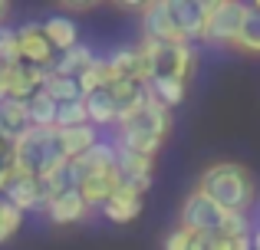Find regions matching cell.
Listing matches in <instances>:
<instances>
[{
  "label": "cell",
  "mask_w": 260,
  "mask_h": 250,
  "mask_svg": "<svg viewBox=\"0 0 260 250\" xmlns=\"http://www.w3.org/2000/svg\"><path fill=\"white\" fill-rule=\"evenodd\" d=\"M43 33H46V40L53 43V50H56V53H70L73 46H79V26H76V20L63 17V13L46 17L43 20Z\"/></svg>",
  "instance_id": "cell-18"
},
{
  "label": "cell",
  "mask_w": 260,
  "mask_h": 250,
  "mask_svg": "<svg viewBox=\"0 0 260 250\" xmlns=\"http://www.w3.org/2000/svg\"><path fill=\"white\" fill-rule=\"evenodd\" d=\"M115 145H119V141H115ZM119 174H122V185H128V188L145 194L155 181V158L119 145Z\"/></svg>",
  "instance_id": "cell-10"
},
{
  "label": "cell",
  "mask_w": 260,
  "mask_h": 250,
  "mask_svg": "<svg viewBox=\"0 0 260 250\" xmlns=\"http://www.w3.org/2000/svg\"><path fill=\"white\" fill-rule=\"evenodd\" d=\"M224 218H228V211H221L208 194L194 188V191H188L184 201H181L178 227H184V231H191V234H208V237H211V234L221 231Z\"/></svg>",
  "instance_id": "cell-5"
},
{
  "label": "cell",
  "mask_w": 260,
  "mask_h": 250,
  "mask_svg": "<svg viewBox=\"0 0 260 250\" xmlns=\"http://www.w3.org/2000/svg\"><path fill=\"white\" fill-rule=\"evenodd\" d=\"M56 138H59V148H63L66 161H76V158H83L89 148L99 145L102 132L95 125H76V128H56Z\"/></svg>",
  "instance_id": "cell-16"
},
{
  "label": "cell",
  "mask_w": 260,
  "mask_h": 250,
  "mask_svg": "<svg viewBox=\"0 0 260 250\" xmlns=\"http://www.w3.org/2000/svg\"><path fill=\"white\" fill-rule=\"evenodd\" d=\"M247 13L250 4H241V0H204V43L234 46Z\"/></svg>",
  "instance_id": "cell-4"
},
{
  "label": "cell",
  "mask_w": 260,
  "mask_h": 250,
  "mask_svg": "<svg viewBox=\"0 0 260 250\" xmlns=\"http://www.w3.org/2000/svg\"><path fill=\"white\" fill-rule=\"evenodd\" d=\"M10 158H13V141L0 135V165H4V161H10Z\"/></svg>",
  "instance_id": "cell-31"
},
{
  "label": "cell",
  "mask_w": 260,
  "mask_h": 250,
  "mask_svg": "<svg viewBox=\"0 0 260 250\" xmlns=\"http://www.w3.org/2000/svg\"><path fill=\"white\" fill-rule=\"evenodd\" d=\"M10 181H13V165H10V161H4V165H0V194L7 191Z\"/></svg>",
  "instance_id": "cell-30"
},
{
  "label": "cell",
  "mask_w": 260,
  "mask_h": 250,
  "mask_svg": "<svg viewBox=\"0 0 260 250\" xmlns=\"http://www.w3.org/2000/svg\"><path fill=\"white\" fill-rule=\"evenodd\" d=\"M142 207H145V194L135 191V188H128V185H122L119 191L102 204V218L112 221V224H132V221L142 214Z\"/></svg>",
  "instance_id": "cell-14"
},
{
  "label": "cell",
  "mask_w": 260,
  "mask_h": 250,
  "mask_svg": "<svg viewBox=\"0 0 260 250\" xmlns=\"http://www.w3.org/2000/svg\"><path fill=\"white\" fill-rule=\"evenodd\" d=\"M4 198L10 201L13 207L20 211H46V191H43V181L33 178V174H13V181L7 185Z\"/></svg>",
  "instance_id": "cell-12"
},
{
  "label": "cell",
  "mask_w": 260,
  "mask_h": 250,
  "mask_svg": "<svg viewBox=\"0 0 260 250\" xmlns=\"http://www.w3.org/2000/svg\"><path fill=\"white\" fill-rule=\"evenodd\" d=\"M76 125H89L86 99H76V102H63V105L56 109V128H76Z\"/></svg>",
  "instance_id": "cell-27"
},
{
  "label": "cell",
  "mask_w": 260,
  "mask_h": 250,
  "mask_svg": "<svg viewBox=\"0 0 260 250\" xmlns=\"http://www.w3.org/2000/svg\"><path fill=\"white\" fill-rule=\"evenodd\" d=\"M198 69V46L194 43H158L155 46V76H172L188 83Z\"/></svg>",
  "instance_id": "cell-6"
},
{
  "label": "cell",
  "mask_w": 260,
  "mask_h": 250,
  "mask_svg": "<svg viewBox=\"0 0 260 250\" xmlns=\"http://www.w3.org/2000/svg\"><path fill=\"white\" fill-rule=\"evenodd\" d=\"M30 125V109L20 99H0V135L10 141H17Z\"/></svg>",
  "instance_id": "cell-17"
},
{
  "label": "cell",
  "mask_w": 260,
  "mask_h": 250,
  "mask_svg": "<svg viewBox=\"0 0 260 250\" xmlns=\"http://www.w3.org/2000/svg\"><path fill=\"white\" fill-rule=\"evenodd\" d=\"M66 10H73V13H86V10H92V4H66Z\"/></svg>",
  "instance_id": "cell-32"
},
{
  "label": "cell",
  "mask_w": 260,
  "mask_h": 250,
  "mask_svg": "<svg viewBox=\"0 0 260 250\" xmlns=\"http://www.w3.org/2000/svg\"><path fill=\"white\" fill-rule=\"evenodd\" d=\"M234 50L247 53V56H260V13L254 7H250L247 20H244V30H241V37H237Z\"/></svg>",
  "instance_id": "cell-25"
},
{
  "label": "cell",
  "mask_w": 260,
  "mask_h": 250,
  "mask_svg": "<svg viewBox=\"0 0 260 250\" xmlns=\"http://www.w3.org/2000/svg\"><path fill=\"white\" fill-rule=\"evenodd\" d=\"M13 174H33V178H46L56 168L66 165V155L59 148L56 128H26L17 141H13Z\"/></svg>",
  "instance_id": "cell-3"
},
{
  "label": "cell",
  "mask_w": 260,
  "mask_h": 250,
  "mask_svg": "<svg viewBox=\"0 0 260 250\" xmlns=\"http://www.w3.org/2000/svg\"><path fill=\"white\" fill-rule=\"evenodd\" d=\"M76 83H79V92H83V99H86V96H92V92L109 89L115 79H112V69H109L106 56H95V59H92V66H89L86 73H79Z\"/></svg>",
  "instance_id": "cell-22"
},
{
  "label": "cell",
  "mask_w": 260,
  "mask_h": 250,
  "mask_svg": "<svg viewBox=\"0 0 260 250\" xmlns=\"http://www.w3.org/2000/svg\"><path fill=\"white\" fill-rule=\"evenodd\" d=\"M168 10L184 43H204V0H168Z\"/></svg>",
  "instance_id": "cell-11"
},
{
  "label": "cell",
  "mask_w": 260,
  "mask_h": 250,
  "mask_svg": "<svg viewBox=\"0 0 260 250\" xmlns=\"http://www.w3.org/2000/svg\"><path fill=\"white\" fill-rule=\"evenodd\" d=\"M43 92H46V96H50L56 105L83 99V92H79V83H76V79H70V76H56V73H50V76H46Z\"/></svg>",
  "instance_id": "cell-24"
},
{
  "label": "cell",
  "mask_w": 260,
  "mask_h": 250,
  "mask_svg": "<svg viewBox=\"0 0 260 250\" xmlns=\"http://www.w3.org/2000/svg\"><path fill=\"white\" fill-rule=\"evenodd\" d=\"M172 128H175L172 109H165L155 96H148L145 109H142L139 116L119 122V135H115V141H119L122 148H132V152H139V155H152V158H155V155L165 148Z\"/></svg>",
  "instance_id": "cell-2"
},
{
  "label": "cell",
  "mask_w": 260,
  "mask_h": 250,
  "mask_svg": "<svg viewBox=\"0 0 260 250\" xmlns=\"http://www.w3.org/2000/svg\"><path fill=\"white\" fill-rule=\"evenodd\" d=\"M191 237L194 234L184 231V227H172L165 234V240H161V250H191Z\"/></svg>",
  "instance_id": "cell-29"
},
{
  "label": "cell",
  "mask_w": 260,
  "mask_h": 250,
  "mask_svg": "<svg viewBox=\"0 0 260 250\" xmlns=\"http://www.w3.org/2000/svg\"><path fill=\"white\" fill-rule=\"evenodd\" d=\"M43 214L53 221V224L70 227V224H83V221L89 218V204L83 201V194L73 188V191L56 194V198L46 201V211H43Z\"/></svg>",
  "instance_id": "cell-15"
},
{
  "label": "cell",
  "mask_w": 260,
  "mask_h": 250,
  "mask_svg": "<svg viewBox=\"0 0 260 250\" xmlns=\"http://www.w3.org/2000/svg\"><path fill=\"white\" fill-rule=\"evenodd\" d=\"M20 227H23V211L13 207L7 198H0V244H7Z\"/></svg>",
  "instance_id": "cell-26"
},
{
  "label": "cell",
  "mask_w": 260,
  "mask_h": 250,
  "mask_svg": "<svg viewBox=\"0 0 260 250\" xmlns=\"http://www.w3.org/2000/svg\"><path fill=\"white\" fill-rule=\"evenodd\" d=\"M142 37L155 40V43H184L181 33L175 26V17L168 10V0H155V4H142Z\"/></svg>",
  "instance_id": "cell-9"
},
{
  "label": "cell",
  "mask_w": 260,
  "mask_h": 250,
  "mask_svg": "<svg viewBox=\"0 0 260 250\" xmlns=\"http://www.w3.org/2000/svg\"><path fill=\"white\" fill-rule=\"evenodd\" d=\"M148 96H155L165 109H178V105L188 99V83H181V79H172V76H155L152 83L145 86Z\"/></svg>",
  "instance_id": "cell-21"
},
{
  "label": "cell",
  "mask_w": 260,
  "mask_h": 250,
  "mask_svg": "<svg viewBox=\"0 0 260 250\" xmlns=\"http://www.w3.org/2000/svg\"><path fill=\"white\" fill-rule=\"evenodd\" d=\"M92 59H95V50H92V46H86V43H79V46H73L70 53H59V56H56V66H53L50 73L79 79V73H86L89 66H92Z\"/></svg>",
  "instance_id": "cell-20"
},
{
  "label": "cell",
  "mask_w": 260,
  "mask_h": 250,
  "mask_svg": "<svg viewBox=\"0 0 260 250\" xmlns=\"http://www.w3.org/2000/svg\"><path fill=\"white\" fill-rule=\"evenodd\" d=\"M17 40H20V63L37 66V69H46V73L56 66L59 53L53 50V43L46 40L43 23H23V26H17Z\"/></svg>",
  "instance_id": "cell-8"
},
{
  "label": "cell",
  "mask_w": 260,
  "mask_h": 250,
  "mask_svg": "<svg viewBox=\"0 0 260 250\" xmlns=\"http://www.w3.org/2000/svg\"><path fill=\"white\" fill-rule=\"evenodd\" d=\"M198 191H204L221 211L228 214H250L257 204V181L254 171L241 161H211L198 178Z\"/></svg>",
  "instance_id": "cell-1"
},
{
  "label": "cell",
  "mask_w": 260,
  "mask_h": 250,
  "mask_svg": "<svg viewBox=\"0 0 260 250\" xmlns=\"http://www.w3.org/2000/svg\"><path fill=\"white\" fill-rule=\"evenodd\" d=\"M119 188H122V174H119V168H109V171L83 174V178H79V188H76V191L83 194V201L89 204V211H92V207H99V211H102V204H106V201L112 198Z\"/></svg>",
  "instance_id": "cell-13"
},
{
  "label": "cell",
  "mask_w": 260,
  "mask_h": 250,
  "mask_svg": "<svg viewBox=\"0 0 260 250\" xmlns=\"http://www.w3.org/2000/svg\"><path fill=\"white\" fill-rule=\"evenodd\" d=\"M20 63V40L17 30L0 23V66H17Z\"/></svg>",
  "instance_id": "cell-28"
},
{
  "label": "cell",
  "mask_w": 260,
  "mask_h": 250,
  "mask_svg": "<svg viewBox=\"0 0 260 250\" xmlns=\"http://www.w3.org/2000/svg\"><path fill=\"white\" fill-rule=\"evenodd\" d=\"M7 13H10V7H7L4 0H0V23H7Z\"/></svg>",
  "instance_id": "cell-33"
},
{
  "label": "cell",
  "mask_w": 260,
  "mask_h": 250,
  "mask_svg": "<svg viewBox=\"0 0 260 250\" xmlns=\"http://www.w3.org/2000/svg\"><path fill=\"white\" fill-rule=\"evenodd\" d=\"M86 116H89V125H95L99 132H102V128H112V125L119 128V109H115L109 89L86 96Z\"/></svg>",
  "instance_id": "cell-19"
},
{
  "label": "cell",
  "mask_w": 260,
  "mask_h": 250,
  "mask_svg": "<svg viewBox=\"0 0 260 250\" xmlns=\"http://www.w3.org/2000/svg\"><path fill=\"white\" fill-rule=\"evenodd\" d=\"M46 69H37V66H26V63H17V66H0V99H20L26 102L30 96H37L43 89Z\"/></svg>",
  "instance_id": "cell-7"
},
{
  "label": "cell",
  "mask_w": 260,
  "mask_h": 250,
  "mask_svg": "<svg viewBox=\"0 0 260 250\" xmlns=\"http://www.w3.org/2000/svg\"><path fill=\"white\" fill-rule=\"evenodd\" d=\"M254 10H257V13H260V0H257V4H254Z\"/></svg>",
  "instance_id": "cell-34"
},
{
  "label": "cell",
  "mask_w": 260,
  "mask_h": 250,
  "mask_svg": "<svg viewBox=\"0 0 260 250\" xmlns=\"http://www.w3.org/2000/svg\"><path fill=\"white\" fill-rule=\"evenodd\" d=\"M26 109H30V125L33 128H56V109L59 105L53 102L43 89L26 99Z\"/></svg>",
  "instance_id": "cell-23"
}]
</instances>
